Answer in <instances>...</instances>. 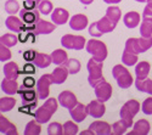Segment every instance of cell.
I'll use <instances>...</instances> for the list:
<instances>
[{
	"instance_id": "obj_48",
	"label": "cell",
	"mask_w": 152,
	"mask_h": 135,
	"mask_svg": "<svg viewBox=\"0 0 152 135\" xmlns=\"http://www.w3.org/2000/svg\"><path fill=\"white\" fill-rule=\"evenodd\" d=\"M142 17H152V0H147L142 12Z\"/></svg>"
},
{
	"instance_id": "obj_16",
	"label": "cell",
	"mask_w": 152,
	"mask_h": 135,
	"mask_svg": "<svg viewBox=\"0 0 152 135\" xmlns=\"http://www.w3.org/2000/svg\"><path fill=\"white\" fill-rule=\"evenodd\" d=\"M89 129L94 131L95 135H110L112 134V127L107 122L102 120H95L89 126Z\"/></svg>"
},
{
	"instance_id": "obj_17",
	"label": "cell",
	"mask_w": 152,
	"mask_h": 135,
	"mask_svg": "<svg viewBox=\"0 0 152 135\" xmlns=\"http://www.w3.org/2000/svg\"><path fill=\"white\" fill-rule=\"evenodd\" d=\"M69 20V14L68 11L62 9V7H56L54 9L53 14H51V21L57 24V26H62V24L67 23V21Z\"/></svg>"
},
{
	"instance_id": "obj_13",
	"label": "cell",
	"mask_w": 152,
	"mask_h": 135,
	"mask_svg": "<svg viewBox=\"0 0 152 135\" xmlns=\"http://www.w3.org/2000/svg\"><path fill=\"white\" fill-rule=\"evenodd\" d=\"M23 20L20 17H16L14 15H10L6 20H5V26L9 31L11 32H15V33H21L23 29L26 31V26H24V23L22 22Z\"/></svg>"
},
{
	"instance_id": "obj_38",
	"label": "cell",
	"mask_w": 152,
	"mask_h": 135,
	"mask_svg": "<svg viewBox=\"0 0 152 135\" xmlns=\"http://www.w3.org/2000/svg\"><path fill=\"white\" fill-rule=\"evenodd\" d=\"M65 66L69 71V74H77V73L80 71V62L77 58H68L66 61Z\"/></svg>"
},
{
	"instance_id": "obj_32",
	"label": "cell",
	"mask_w": 152,
	"mask_h": 135,
	"mask_svg": "<svg viewBox=\"0 0 152 135\" xmlns=\"http://www.w3.org/2000/svg\"><path fill=\"white\" fill-rule=\"evenodd\" d=\"M40 131H42V127L37 119L28 122L26 128H24V135H39Z\"/></svg>"
},
{
	"instance_id": "obj_41",
	"label": "cell",
	"mask_w": 152,
	"mask_h": 135,
	"mask_svg": "<svg viewBox=\"0 0 152 135\" xmlns=\"http://www.w3.org/2000/svg\"><path fill=\"white\" fill-rule=\"evenodd\" d=\"M38 10L43 15H50V12L54 11V5L50 0H42V3L38 5Z\"/></svg>"
},
{
	"instance_id": "obj_5",
	"label": "cell",
	"mask_w": 152,
	"mask_h": 135,
	"mask_svg": "<svg viewBox=\"0 0 152 135\" xmlns=\"http://www.w3.org/2000/svg\"><path fill=\"white\" fill-rule=\"evenodd\" d=\"M112 76L117 80V84L121 89H128L134 82L130 72L122 65H116L112 68Z\"/></svg>"
},
{
	"instance_id": "obj_25",
	"label": "cell",
	"mask_w": 152,
	"mask_h": 135,
	"mask_svg": "<svg viewBox=\"0 0 152 135\" xmlns=\"http://www.w3.org/2000/svg\"><path fill=\"white\" fill-rule=\"evenodd\" d=\"M96 24H97L100 32L102 33V34L113 32V31H115V28H116V26H117V23H115L113 21H111L106 15H105L102 18H101V20H99V21L96 22Z\"/></svg>"
},
{
	"instance_id": "obj_49",
	"label": "cell",
	"mask_w": 152,
	"mask_h": 135,
	"mask_svg": "<svg viewBox=\"0 0 152 135\" xmlns=\"http://www.w3.org/2000/svg\"><path fill=\"white\" fill-rule=\"evenodd\" d=\"M35 65L34 63H31V62H28V63H26L23 66V71H22V73H24V74H33V73H35Z\"/></svg>"
},
{
	"instance_id": "obj_35",
	"label": "cell",
	"mask_w": 152,
	"mask_h": 135,
	"mask_svg": "<svg viewBox=\"0 0 152 135\" xmlns=\"http://www.w3.org/2000/svg\"><path fill=\"white\" fill-rule=\"evenodd\" d=\"M106 16L113 21L115 23H118L121 20V9L118 6H110L106 10Z\"/></svg>"
},
{
	"instance_id": "obj_27",
	"label": "cell",
	"mask_w": 152,
	"mask_h": 135,
	"mask_svg": "<svg viewBox=\"0 0 152 135\" xmlns=\"http://www.w3.org/2000/svg\"><path fill=\"white\" fill-rule=\"evenodd\" d=\"M150 71H151V65L147 62V61H141V62H139L135 67L136 79H146Z\"/></svg>"
},
{
	"instance_id": "obj_39",
	"label": "cell",
	"mask_w": 152,
	"mask_h": 135,
	"mask_svg": "<svg viewBox=\"0 0 152 135\" xmlns=\"http://www.w3.org/2000/svg\"><path fill=\"white\" fill-rule=\"evenodd\" d=\"M77 123V122H75ZM73 120H67L63 124V135H75L78 134V126L75 124Z\"/></svg>"
},
{
	"instance_id": "obj_37",
	"label": "cell",
	"mask_w": 152,
	"mask_h": 135,
	"mask_svg": "<svg viewBox=\"0 0 152 135\" xmlns=\"http://www.w3.org/2000/svg\"><path fill=\"white\" fill-rule=\"evenodd\" d=\"M0 43L6 45V46H9V47H12V46H15L18 43V38L15 34L6 33V34L1 35V38H0Z\"/></svg>"
},
{
	"instance_id": "obj_20",
	"label": "cell",
	"mask_w": 152,
	"mask_h": 135,
	"mask_svg": "<svg viewBox=\"0 0 152 135\" xmlns=\"http://www.w3.org/2000/svg\"><path fill=\"white\" fill-rule=\"evenodd\" d=\"M150 129H151V126L148 123V120L140 119L134 124L133 130L128 135H147L150 133Z\"/></svg>"
},
{
	"instance_id": "obj_10",
	"label": "cell",
	"mask_w": 152,
	"mask_h": 135,
	"mask_svg": "<svg viewBox=\"0 0 152 135\" xmlns=\"http://www.w3.org/2000/svg\"><path fill=\"white\" fill-rule=\"evenodd\" d=\"M33 88H26L22 85V88L18 89V94L22 96V105H31L38 102V91L32 90Z\"/></svg>"
},
{
	"instance_id": "obj_33",
	"label": "cell",
	"mask_w": 152,
	"mask_h": 135,
	"mask_svg": "<svg viewBox=\"0 0 152 135\" xmlns=\"http://www.w3.org/2000/svg\"><path fill=\"white\" fill-rule=\"evenodd\" d=\"M15 105H16V100L14 97H10V96L1 97V99H0V111L3 113L9 112L15 107Z\"/></svg>"
},
{
	"instance_id": "obj_30",
	"label": "cell",
	"mask_w": 152,
	"mask_h": 135,
	"mask_svg": "<svg viewBox=\"0 0 152 135\" xmlns=\"http://www.w3.org/2000/svg\"><path fill=\"white\" fill-rule=\"evenodd\" d=\"M140 34L141 36H145V38L152 36V17H142V22L140 26Z\"/></svg>"
},
{
	"instance_id": "obj_31",
	"label": "cell",
	"mask_w": 152,
	"mask_h": 135,
	"mask_svg": "<svg viewBox=\"0 0 152 135\" xmlns=\"http://www.w3.org/2000/svg\"><path fill=\"white\" fill-rule=\"evenodd\" d=\"M124 50L129 51V53H133V54H142L141 53V49H140V45H139V38H129L125 43V47Z\"/></svg>"
},
{
	"instance_id": "obj_47",
	"label": "cell",
	"mask_w": 152,
	"mask_h": 135,
	"mask_svg": "<svg viewBox=\"0 0 152 135\" xmlns=\"http://www.w3.org/2000/svg\"><path fill=\"white\" fill-rule=\"evenodd\" d=\"M89 34H90L91 36H95V38H99V36L102 35V33L100 32V29H99V27H97L96 22H93V23L90 24V27H89Z\"/></svg>"
},
{
	"instance_id": "obj_18",
	"label": "cell",
	"mask_w": 152,
	"mask_h": 135,
	"mask_svg": "<svg viewBox=\"0 0 152 135\" xmlns=\"http://www.w3.org/2000/svg\"><path fill=\"white\" fill-rule=\"evenodd\" d=\"M88 17L82 14H77L71 17L69 20V27L73 31H83L88 26Z\"/></svg>"
},
{
	"instance_id": "obj_46",
	"label": "cell",
	"mask_w": 152,
	"mask_h": 135,
	"mask_svg": "<svg viewBox=\"0 0 152 135\" xmlns=\"http://www.w3.org/2000/svg\"><path fill=\"white\" fill-rule=\"evenodd\" d=\"M42 3V0H23V7L27 10H34Z\"/></svg>"
},
{
	"instance_id": "obj_34",
	"label": "cell",
	"mask_w": 152,
	"mask_h": 135,
	"mask_svg": "<svg viewBox=\"0 0 152 135\" xmlns=\"http://www.w3.org/2000/svg\"><path fill=\"white\" fill-rule=\"evenodd\" d=\"M4 10L9 15H15L20 12V4L17 0H7V1H5Z\"/></svg>"
},
{
	"instance_id": "obj_11",
	"label": "cell",
	"mask_w": 152,
	"mask_h": 135,
	"mask_svg": "<svg viewBox=\"0 0 152 135\" xmlns=\"http://www.w3.org/2000/svg\"><path fill=\"white\" fill-rule=\"evenodd\" d=\"M69 115H71V117H72V119L74 122L80 123V122H83L88 117V115H89V111H88V106L78 102L73 108L69 109Z\"/></svg>"
},
{
	"instance_id": "obj_21",
	"label": "cell",
	"mask_w": 152,
	"mask_h": 135,
	"mask_svg": "<svg viewBox=\"0 0 152 135\" xmlns=\"http://www.w3.org/2000/svg\"><path fill=\"white\" fill-rule=\"evenodd\" d=\"M51 74L54 77V84H63L69 74V71L65 65H62V66H57Z\"/></svg>"
},
{
	"instance_id": "obj_44",
	"label": "cell",
	"mask_w": 152,
	"mask_h": 135,
	"mask_svg": "<svg viewBox=\"0 0 152 135\" xmlns=\"http://www.w3.org/2000/svg\"><path fill=\"white\" fill-rule=\"evenodd\" d=\"M11 58V51L9 50V46L0 43V61H9Z\"/></svg>"
},
{
	"instance_id": "obj_26",
	"label": "cell",
	"mask_w": 152,
	"mask_h": 135,
	"mask_svg": "<svg viewBox=\"0 0 152 135\" xmlns=\"http://www.w3.org/2000/svg\"><path fill=\"white\" fill-rule=\"evenodd\" d=\"M33 63L39 67V68H46L50 65L53 63V58L51 55H48V54H42V53H37L34 60H33Z\"/></svg>"
},
{
	"instance_id": "obj_52",
	"label": "cell",
	"mask_w": 152,
	"mask_h": 135,
	"mask_svg": "<svg viewBox=\"0 0 152 135\" xmlns=\"http://www.w3.org/2000/svg\"><path fill=\"white\" fill-rule=\"evenodd\" d=\"M104 1L106 4H118V3L122 1V0H104Z\"/></svg>"
},
{
	"instance_id": "obj_2",
	"label": "cell",
	"mask_w": 152,
	"mask_h": 135,
	"mask_svg": "<svg viewBox=\"0 0 152 135\" xmlns=\"http://www.w3.org/2000/svg\"><path fill=\"white\" fill-rule=\"evenodd\" d=\"M102 67H104V62H100V61L94 60L93 57L88 61L86 63V68L89 71V77H88V82H89L90 87L95 88L99 84H101L102 82H105V78L102 76Z\"/></svg>"
},
{
	"instance_id": "obj_15",
	"label": "cell",
	"mask_w": 152,
	"mask_h": 135,
	"mask_svg": "<svg viewBox=\"0 0 152 135\" xmlns=\"http://www.w3.org/2000/svg\"><path fill=\"white\" fill-rule=\"evenodd\" d=\"M57 24H55L54 22H49L45 20H39L35 24H34V33L35 34H50L55 31Z\"/></svg>"
},
{
	"instance_id": "obj_40",
	"label": "cell",
	"mask_w": 152,
	"mask_h": 135,
	"mask_svg": "<svg viewBox=\"0 0 152 135\" xmlns=\"http://www.w3.org/2000/svg\"><path fill=\"white\" fill-rule=\"evenodd\" d=\"M129 127L126 126L124 122L121 119L118 122H115V123L112 124V134L113 135H122V134H125L126 129H128Z\"/></svg>"
},
{
	"instance_id": "obj_3",
	"label": "cell",
	"mask_w": 152,
	"mask_h": 135,
	"mask_svg": "<svg viewBox=\"0 0 152 135\" xmlns=\"http://www.w3.org/2000/svg\"><path fill=\"white\" fill-rule=\"evenodd\" d=\"M140 108H141V105L137 100H133V99L128 100L121 108V112H119L121 119L130 128L133 126V118L137 115Z\"/></svg>"
},
{
	"instance_id": "obj_8",
	"label": "cell",
	"mask_w": 152,
	"mask_h": 135,
	"mask_svg": "<svg viewBox=\"0 0 152 135\" xmlns=\"http://www.w3.org/2000/svg\"><path fill=\"white\" fill-rule=\"evenodd\" d=\"M95 89V95L96 97L100 100V101H102V102H106L111 99V96H112V85L110 83H107L106 80L102 82L101 84H99L97 87L94 88Z\"/></svg>"
},
{
	"instance_id": "obj_7",
	"label": "cell",
	"mask_w": 152,
	"mask_h": 135,
	"mask_svg": "<svg viewBox=\"0 0 152 135\" xmlns=\"http://www.w3.org/2000/svg\"><path fill=\"white\" fill-rule=\"evenodd\" d=\"M54 84L53 74H44L37 82V91L40 100H46L50 94V85Z\"/></svg>"
},
{
	"instance_id": "obj_45",
	"label": "cell",
	"mask_w": 152,
	"mask_h": 135,
	"mask_svg": "<svg viewBox=\"0 0 152 135\" xmlns=\"http://www.w3.org/2000/svg\"><path fill=\"white\" fill-rule=\"evenodd\" d=\"M141 109L145 115H152V96L144 100L141 104Z\"/></svg>"
},
{
	"instance_id": "obj_12",
	"label": "cell",
	"mask_w": 152,
	"mask_h": 135,
	"mask_svg": "<svg viewBox=\"0 0 152 135\" xmlns=\"http://www.w3.org/2000/svg\"><path fill=\"white\" fill-rule=\"evenodd\" d=\"M86 106H88V111H89V115L93 118H95V119L101 118V117L105 115V112H106V107H105L104 102L100 101L99 99L97 100H93L91 102L88 104Z\"/></svg>"
},
{
	"instance_id": "obj_4",
	"label": "cell",
	"mask_w": 152,
	"mask_h": 135,
	"mask_svg": "<svg viewBox=\"0 0 152 135\" xmlns=\"http://www.w3.org/2000/svg\"><path fill=\"white\" fill-rule=\"evenodd\" d=\"M85 49H86V53H89L94 60L100 61V62H104L107 57V54H108L106 44L101 40H97V39L88 40Z\"/></svg>"
},
{
	"instance_id": "obj_51",
	"label": "cell",
	"mask_w": 152,
	"mask_h": 135,
	"mask_svg": "<svg viewBox=\"0 0 152 135\" xmlns=\"http://www.w3.org/2000/svg\"><path fill=\"white\" fill-rule=\"evenodd\" d=\"M35 55H37L35 51H33V50H28V51L24 53L23 57H24V60H26V61H33L34 57H35Z\"/></svg>"
},
{
	"instance_id": "obj_36",
	"label": "cell",
	"mask_w": 152,
	"mask_h": 135,
	"mask_svg": "<svg viewBox=\"0 0 152 135\" xmlns=\"http://www.w3.org/2000/svg\"><path fill=\"white\" fill-rule=\"evenodd\" d=\"M122 62L125 66H134L137 62V55L124 50L123 54H122Z\"/></svg>"
},
{
	"instance_id": "obj_53",
	"label": "cell",
	"mask_w": 152,
	"mask_h": 135,
	"mask_svg": "<svg viewBox=\"0 0 152 135\" xmlns=\"http://www.w3.org/2000/svg\"><path fill=\"white\" fill-rule=\"evenodd\" d=\"M79 1L83 4V5H90L94 0H79Z\"/></svg>"
},
{
	"instance_id": "obj_24",
	"label": "cell",
	"mask_w": 152,
	"mask_h": 135,
	"mask_svg": "<svg viewBox=\"0 0 152 135\" xmlns=\"http://www.w3.org/2000/svg\"><path fill=\"white\" fill-rule=\"evenodd\" d=\"M0 133L6 135H17V128L7 118L0 116Z\"/></svg>"
},
{
	"instance_id": "obj_9",
	"label": "cell",
	"mask_w": 152,
	"mask_h": 135,
	"mask_svg": "<svg viewBox=\"0 0 152 135\" xmlns=\"http://www.w3.org/2000/svg\"><path fill=\"white\" fill-rule=\"evenodd\" d=\"M57 100H58V102H60V105H61L62 107H65V108H67V109L73 108L75 105L78 104L77 96H75V95H74L72 91H69V90H65V91L60 93Z\"/></svg>"
},
{
	"instance_id": "obj_54",
	"label": "cell",
	"mask_w": 152,
	"mask_h": 135,
	"mask_svg": "<svg viewBox=\"0 0 152 135\" xmlns=\"http://www.w3.org/2000/svg\"><path fill=\"white\" fill-rule=\"evenodd\" d=\"M135 1H137V3H146L147 0H135Z\"/></svg>"
},
{
	"instance_id": "obj_42",
	"label": "cell",
	"mask_w": 152,
	"mask_h": 135,
	"mask_svg": "<svg viewBox=\"0 0 152 135\" xmlns=\"http://www.w3.org/2000/svg\"><path fill=\"white\" fill-rule=\"evenodd\" d=\"M48 134L49 135H62L63 134V126H61L58 122L50 123L48 127Z\"/></svg>"
},
{
	"instance_id": "obj_14",
	"label": "cell",
	"mask_w": 152,
	"mask_h": 135,
	"mask_svg": "<svg viewBox=\"0 0 152 135\" xmlns=\"http://www.w3.org/2000/svg\"><path fill=\"white\" fill-rule=\"evenodd\" d=\"M20 17L23 20V22L26 24H35L38 21L40 20V11L39 10H27V9H22L20 12Z\"/></svg>"
},
{
	"instance_id": "obj_1",
	"label": "cell",
	"mask_w": 152,
	"mask_h": 135,
	"mask_svg": "<svg viewBox=\"0 0 152 135\" xmlns=\"http://www.w3.org/2000/svg\"><path fill=\"white\" fill-rule=\"evenodd\" d=\"M58 104H60L58 100L55 99V97H48L46 101L44 102V105H42V106L34 112L35 119L39 122L40 124L48 123V122L51 119L53 115L57 111Z\"/></svg>"
},
{
	"instance_id": "obj_6",
	"label": "cell",
	"mask_w": 152,
	"mask_h": 135,
	"mask_svg": "<svg viewBox=\"0 0 152 135\" xmlns=\"http://www.w3.org/2000/svg\"><path fill=\"white\" fill-rule=\"evenodd\" d=\"M61 44L63 47L69 50H83V47L86 45V40L82 35L65 34L61 38Z\"/></svg>"
},
{
	"instance_id": "obj_29",
	"label": "cell",
	"mask_w": 152,
	"mask_h": 135,
	"mask_svg": "<svg viewBox=\"0 0 152 135\" xmlns=\"http://www.w3.org/2000/svg\"><path fill=\"white\" fill-rule=\"evenodd\" d=\"M135 87L139 91L147 93L152 96V79H136L135 80Z\"/></svg>"
},
{
	"instance_id": "obj_28",
	"label": "cell",
	"mask_w": 152,
	"mask_h": 135,
	"mask_svg": "<svg viewBox=\"0 0 152 135\" xmlns=\"http://www.w3.org/2000/svg\"><path fill=\"white\" fill-rule=\"evenodd\" d=\"M51 58H53V63L57 65V66H62L66 63V61L68 60L67 53L62 49H56L55 51L51 53Z\"/></svg>"
},
{
	"instance_id": "obj_23",
	"label": "cell",
	"mask_w": 152,
	"mask_h": 135,
	"mask_svg": "<svg viewBox=\"0 0 152 135\" xmlns=\"http://www.w3.org/2000/svg\"><path fill=\"white\" fill-rule=\"evenodd\" d=\"M18 84L16 82V79H9V78H4L1 80V91L7 94V95H15L16 93H18Z\"/></svg>"
},
{
	"instance_id": "obj_22",
	"label": "cell",
	"mask_w": 152,
	"mask_h": 135,
	"mask_svg": "<svg viewBox=\"0 0 152 135\" xmlns=\"http://www.w3.org/2000/svg\"><path fill=\"white\" fill-rule=\"evenodd\" d=\"M3 72H4V76L5 78H9V79H16L18 78L20 76V68H18V65L16 62H7L4 65L3 67Z\"/></svg>"
},
{
	"instance_id": "obj_43",
	"label": "cell",
	"mask_w": 152,
	"mask_h": 135,
	"mask_svg": "<svg viewBox=\"0 0 152 135\" xmlns=\"http://www.w3.org/2000/svg\"><path fill=\"white\" fill-rule=\"evenodd\" d=\"M139 45H140L141 53L147 51L148 49H151V46H152V36H148V38L140 36V38H139Z\"/></svg>"
},
{
	"instance_id": "obj_19",
	"label": "cell",
	"mask_w": 152,
	"mask_h": 135,
	"mask_svg": "<svg viewBox=\"0 0 152 135\" xmlns=\"http://www.w3.org/2000/svg\"><path fill=\"white\" fill-rule=\"evenodd\" d=\"M140 20H141V16L139 12L136 11H130V12H126L123 17V22L125 24V27H128L130 29L135 28L139 26V23H140Z\"/></svg>"
},
{
	"instance_id": "obj_50",
	"label": "cell",
	"mask_w": 152,
	"mask_h": 135,
	"mask_svg": "<svg viewBox=\"0 0 152 135\" xmlns=\"http://www.w3.org/2000/svg\"><path fill=\"white\" fill-rule=\"evenodd\" d=\"M35 80L34 78L32 77H26L23 79V87H26V88H34V85H35Z\"/></svg>"
}]
</instances>
